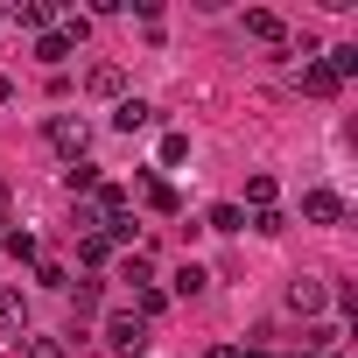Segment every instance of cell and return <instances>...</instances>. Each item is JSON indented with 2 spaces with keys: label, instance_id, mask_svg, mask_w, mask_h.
I'll list each match as a JSON object with an SVG mask.
<instances>
[{
  "label": "cell",
  "instance_id": "cell-1",
  "mask_svg": "<svg viewBox=\"0 0 358 358\" xmlns=\"http://www.w3.org/2000/svg\"><path fill=\"white\" fill-rule=\"evenodd\" d=\"M106 351H113V358H141V351H148V323H141L134 309H113V316H106Z\"/></svg>",
  "mask_w": 358,
  "mask_h": 358
},
{
  "label": "cell",
  "instance_id": "cell-2",
  "mask_svg": "<svg viewBox=\"0 0 358 358\" xmlns=\"http://www.w3.org/2000/svg\"><path fill=\"white\" fill-rule=\"evenodd\" d=\"M43 134H50V148H57L64 162H85V141H92V127H85L78 113H50V127H43Z\"/></svg>",
  "mask_w": 358,
  "mask_h": 358
},
{
  "label": "cell",
  "instance_id": "cell-3",
  "mask_svg": "<svg viewBox=\"0 0 358 358\" xmlns=\"http://www.w3.org/2000/svg\"><path fill=\"white\" fill-rule=\"evenodd\" d=\"M302 218L309 225H344V197L330 183H316V190H302Z\"/></svg>",
  "mask_w": 358,
  "mask_h": 358
},
{
  "label": "cell",
  "instance_id": "cell-4",
  "mask_svg": "<svg viewBox=\"0 0 358 358\" xmlns=\"http://www.w3.org/2000/svg\"><path fill=\"white\" fill-rule=\"evenodd\" d=\"M288 309H295V316H323V309H330V288H323L316 274H295V281H288Z\"/></svg>",
  "mask_w": 358,
  "mask_h": 358
},
{
  "label": "cell",
  "instance_id": "cell-5",
  "mask_svg": "<svg viewBox=\"0 0 358 358\" xmlns=\"http://www.w3.org/2000/svg\"><path fill=\"white\" fill-rule=\"evenodd\" d=\"M246 36H253V43H288V22H281L274 8H246Z\"/></svg>",
  "mask_w": 358,
  "mask_h": 358
},
{
  "label": "cell",
  "instance_id": "cell-6",
  "mask_svg": "<svg viewBox=\"0 0 358 358\" xmlns=\"http://www.w3.org/2000/svg\"><path fill=\"white\" fill-rule=\"evenodd\" d=\"M85 85H92V99H127V71L120 64H92Z\"/></svg>",
  "mask_w": 358,
  "mask_h": 358
},
{
  "label": "cell",
  "instance_id": "cell-7",
  "mask_svg": "<svg viewBox=\"0 0 358 358\" xmlns=\"http://www.w3.org/2000/svg\"><path fill=\"white\" fill-rule=\"evenodd\" d=\"M302 92H309V99H337V92H344V78L316 57V64H302Z\"/></svg>",
  "mask_w": 358,
  "mask_h": 358
},
{
  "label": "cell",
  "instance_id": "cell-8",
  "mask_svg": "<svg viewBox=\"0 0 358 358\" xmlns=\"http://www.w3.org/2000/svg\"><path fill=\"white\" fill-rule=\"evenodd\" d=\"M113 127H120V134H148V127H155V106H148V99H120V106H113Z\"/></svg>",
  "mask_w": 358,
  "mask_h": 358
},
{
  "label": "cell",
  "instance_id": "cell-9",
  "mask_svg": "<svg viewBox=\"0 0 358 358\" xmlns=\"http://www.w3.org/2000/svg\"><path fill=\"white\" fill-rule=\"evenodd\" d=\"M8 22H15V29H29V36H43V29L57 22V8H50V0H22V8H8Z\"/></svg>",
  "mask_w": 358,
  "mask_h": 358
},
{
  "label": "cell",
  "instance_id": "cell-10",
  "mask_svg": "<svg viewBox=\"0 0 358 358\" xmlns=\"http://www.w3.org/2000/svg\"><path fill=\"white\" fill-rule=\"evenodd\" d=\"M141 204H148V211H162V218H176V211H183L176 183H162V176H148V183H141Z\"/></svg>",
  "mask_w": 358,
  "mask_h": 358
},
{
  "label": "cell",
  "instance_id": "cell-11",
  "mask_svg": "<svg viewBox=\"0 0 358 358\" xmlns=\"http://www.w3.org/2000/svg\"><path fill=\"white\" fill-rule=\"evenodd\" d=\"M64 190L71 197H92L99 190V162H64Z\"/></svg>",
  "mask_w": 358,
  "mask_h": 358
},
{
  "label": "cell",
  "instance_id": "cell-12",
  "mask_svg": "<svg viewBox=\"0 0 358 358\" xmlns=\"http://www.w3.org/2000/svg\"><path fill=\"white\" fill-rule=\"evenodd\" d=\"M36 64H50V71H64V64H71V43H64L57 29H43V36H36Z\"/></svg>",
  "mask_w": 358,
  "mask_h": 358
},
{
  "label": "cell",
  "instance_id": "cell-13",
  "mask_svg": "<svg viewBox=\"0 0 358 358\" xmlns=\"http://www.w3.org/2000/svg\"><path fill=\"white\" fill-rule=\"evenodd\" d=\"M169 288H176V295H204V288H211V274H204L197 260H183V267L169 274Z\"/></svg>",
  "mask_w": 358,
  "mask_h": 358
},
{
  "label": "cell",
  "instance_id": "cell-14",
  "mask_svg": "<svg viewBox=\"0 0 358 358\" xmlns=\"http://www.w3.org/2000/svg\"><path fill=\"white\" fill-rule=\"evenodd\" d=\"M29 323V302H22V288H0V330H22Z\"/></svg>",
  "mask_w": 358,
  "mask_h": 358
},
{
  "label": "cell",
  "instance_id": "cell-15",
  "mask_svg": "<svg viewBox=\"0 0 358 358\" xmlns=\"http://www.w3.org/2000/svg\"><path fill=\"white\" fill-rule=\"evenodd\" d=\"M204 225L232 239V232H246V211H239V204H211V218H204Z\"/></svg>",
  "mask_w": 358,
  "mask_h": 358
},
{
  "label": "cell",
  "instance_id": "cell-16",
  "mask_svg": "<svg viewBox=\"0 0 358 358\" xmlns=\"http://www.w3.org/2000/svg\"><path fill=\"white\" fill-rule=\"evenodd\" d=\"M120 281H134V288H155V260H148V253H127V260H120Z\"/></svg>",
  "mask_w": 358,
  "mask_h": 358
},
{
  "label": "cell",
  "instance_id": "cell-17",
  "mask_svg": "<svg viewBox=\"0 0 358 358\" xmlns=\"http://www.w3.org/2000/svg\"><path fill=\"white\" fill-rule=\"evenodd\" d=\"M246 225H253V232H267V239H281V232H288V211H281V204H267V211H253Z\"/></svg>",
  "mask_w": 358,
  "mask_h": 358
},
{
  "label": "cell",
  "instance_id": "cell-18",
  "mask_svg": "<svg viewBox=\"0 0 358 358\" xmlns=\"http://www.w3.org/2000/svg\"><path fill=\"white\" fill-rule=\"evenodd\" d=\"M22 358H71L64 337H22Z\"/></svg>",
  "mask_w": 358,
  "mask_h": 358
},
{
  "label": "cell",
  "instance_id": "cell-19",
  "mask_svg": "<svg viewBox=\"0 0 358 358\" xmlns=\"http://www.w3.org/2000/svg\"><path fill=\"white\" fill-rule=\"evenodd\" d=\"M190 162V134H162V169H183Z\"/></svg>",
  "mask_w": 358,
  "mask_h": 358
},
{
  "label": "cell",
  "instance_id": "cell-20",
  "mask_svg": "<svg viewBox=\"0 0 358 358\" xmlns=\"http://www.w3.org/2000/svg\"><path fill=\"white\" fill-rule=\"evenodd\" d=\"M71 309H78V323H85V316H92V309H99V274H92V281H78V288H71Z\"/></svg>",
  "mask_w": 358,
  "mask_h": 358
},
{
  "label": "cell",
  "instance_id": "cell-21",
  "mask_svg": "<svg viewBox=\"0 0 358 358\" xmlns=\"http://www.w3.org/2000/svg\"><path fill=\"white\" fill-rule=\"evenodd\" d=\"M78 260H85V267H106V260H113V246L92 232V239H78Z\"/></svg>",
  "mask_w": 358,
  "mask_h": 358
},
{
  "label": "cell",
  "instance_id": "cell-22",
  "mask_svg": "<svg viewBox=\"0 0 358 358\" xmlns=\"http://www.w3.org/2000/svg\"><path fill=\"white\" fill-rule=\"evenodd\" d=\"M246 197H253V211H267V204H274V176H253Z\"/></svg>",
  "mask_w": 358,
  "mask_h": 358
},
{
  "label": "cell",
  "instance_id": "cell-23",
  "mask_svg": "<svg viewBox=\"0 0 358 358\" xmlns=\"http://www.w3.org/2000/svg\"><path fill=\"white\" fill-rule=\"evenodd\" d=\"M8 253L15 260H36V232H8Z\"/></svg>",
  "mask_w": 358,
  "mask_h": 358
},
{
  "label": "cell",
  "instance_id": "cell-24",
  "mask_svg": "<svg viewBox=\"0 0 358 358\" xmlns=\"http://www.w3.org/2000/svg\"><path fill=\"white\" fill-rule=\"evenodd\" d=\"M36 281H43V288H71V274H64L57 260H43V267H36Z\"/></svg>",
  "mask_w": 358,
  "mask_h": 358
},
{
  "label": "cell",
  "instance_id": "cell-25",
  "mask_svg": "<svg viewBox=\"0 0 358 358\" xmlns=\"http://www.w3.org/2000/svg\"><path fill=\"white\" fill-rule=\"evenodd\" d=\"M204 358H239V344H211V351H204Z\"/></svg>",
  "mask_w": 358,
  "mask_h": 358
},
{
  "label": "cell",
  "instance_id": "cell-26",
  "mask_svg": "<svg viewBox=\"0 0 358 358\" xmlns=\"http://www.w3.org/2000/svg\"><path fill=\"white\" fill-rule=\"evenodd\" d=\"M8 99H15V78H0V106H8Z\"/></svg>",
  "mask_w": 358,
  "mask_h": 358
},
{
  "label": "cell",
  "instance_id": "cell-27",
  "mask_svg": "<svg viewBox=\"0 0 358 358\" xmlns=\"http://www.w3.org/2000/svg\"><path fill=\"white\" fill-rule=\"evenodd\" d=\"M0 211H8V176H0Z\"/></svg>",
  "mask_w": 358,
  "mask_h": 358
},
{
  "label": "cell",
  "instance_id": "cell-28",
  "mask_svg": "<svg viewBox=\"0 0 358 358\" xmlns=\"http://www.w3.org/2000/svg\"><path fill=\"white\" fill-rule=\"evenodd\" d=\"M0 22H8V8H0Z\"/></svg>",
  "mask_w": 358,
  "mask_h": 358
}]
</instances>
